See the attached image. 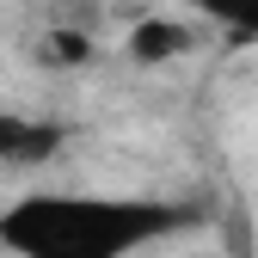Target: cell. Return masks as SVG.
<instances>
[{
  "label": "cell",
  "mask_w": 258,
  "mask_h": 258,
  "mask_svg": "<svg viewBox=\"0 0 258 258\" xmlns=\"http://www.w3.org/2000/svg\"><path fill=\"white\" fill-rule=\"evenodd\" d=\"M190 221H197V209L166 197L31 190L0 209V246H7V258H129Z\"/></svg>",
  "instance_id": "1"
},
{
  "label": "cell",
  "mask_w": 258,
  "mask_h": 258,
  "mask_svg": "<svg viewBox=\"0 0 258 258\" xmlns=\"http://www.w3.org/2000/svg\"><path fill=\"white\" fill-rule=\"evenodd\" d=\"M61 142H68V123L25 117V111H7V105H0V166L37 172V166H49V160L61 154Z\"/></svg>",
  "instance_id": "2"
},
{
  "label": "cell",
  "mask_w": 258,
  "mask_h": 258,
  "mask_svg": "<svg viewBox=\"0 0 258 258\" xmlns=\"http://www.w3.org/2000/svg\"><path fill=\"white\" fill-rule=\"evenodd\" d=\"M190 49H197V31L172 13H148L142 25H129V61L136 68H166V61H178Z\"/></svg>",
  "instance_id": "3"
},
{
  "label": "cell",
  "mask_w": 258,
  "mask_h": 258,
  "mask_svg": "<svg viewBox=\"0 0 258 258\" xmlns=\"http://www.w3.org/2000/svg\"><path fill=\"white\" fill-rule=\"evenodd\" d=\"M190 13L228 31L234 43H258V0H190Z\"/></svg>",
  "instance_id": "4"
},
{
  "label": "cell",
  "mask_w": 258,
  "mask_h": 258,
  "mask_svg": "<svg viewBox=\"0 0 258 258\" xmlns=\"http://www.w3.org/2000/svg\"><path fill=\"white\" fill-rule=\"evenodd\" d=\"M49 55H55V61H86V55H92V43L80 37V31H55V43H49Z\"/></svg>",
  "instance_id": "5"
}]
</instances>
